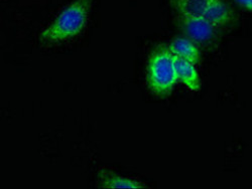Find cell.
I'll list each match as a JSON object with an SVG mask.
<instances>
[{
	"label": "cell",
	"mask_w": 252,
	"mask_h": 189,
	"mask_svg": "<svg viewBox=\"0 0 252 189\" xmlns=\"http://www.w3.org/2000/svg\"><path fill=\"white\" fill-rule=\"evenodd\" d=\"M93 0H75L39 35L44 44H58L79 35L85 28Z\"/></svg>",
	"instance_id": "cell-1"
},
{
	"label": "cell",
	"mask_w": 252,
	"mask_h": 189,
	"mask_svg": "<svg viewBox=\"0 0 252 189\" xmlns=\"http://www.w3.org/2000/svg\"><path fill=\"white\" fill-rule=\"evenodd\" d=\"M175 58L167 46L157 47L150 55L146 81L150 90L159 98L171 95L178 81Z\"/></svg>",
	"instance_id": "cell-2"
},
{
	"label": "cell",
	"mask_w": 252,
	"mask_h": 189,
	"mask_svg": "<svg viewBox=\"0 0 252 189\" xmlns=\"http://www.w3.org/2000/svg\"><path fill=\"white\" fill-rule=\"evenodd\" d=\"M180 27L185 37L197 46L211 44L216 38V29L204 16H180Z\"/></svg>",
	"instance_id": "cell-3"
},
{
	"label": "cell",
	"mask_w": 252,
	"mask_h": 189,
	"mask_svg": "<svg viewBox=\"0 0 252 189\" xmlns=\"http://www.w3.org/2000/svg\"><path fill=\"white\" fill-rule=\"evenodd\" d=\"M203 16L215 28H220L231 23L233 12L223 0H212Z\"/></svg>",
	"instance_id": "cell-4"
},
{
	"label": "cell",
	"mask_w": 252,
	"mask_h": 189,
	"mask_svg": "<svg viewBox=\"0 0 252 189\" xmlns=\"http://www.w3.org/2000/svg\"><path fill=\"white\" fill-rule=\"evenodd\" d=\"M98 179H99L98 186L101 188L140 189V188L148 187L146 186V184L143 182L137 181L135 179H130V178L120 176V175H118L112 171L106 170V169H100Z\"/></svg>",
	"instance_id": "cell-5"
},
{
	"label": "cell",
	"mask_w": 252,
	"mask_h": 189,
	"mask_svg": "<svg viewBox=\"0 0 252 189\" xmlns=\"http://www.w3.org/2000/svg\"><path fill=\"white\" fill-rule=\"evenodd\" d=\"M171 52L178 58L198 65L201 59L198 46L187 37H176L169 46Z\"/></svg>",
	"instance_id": "cell-6"
},
{
	"label": "cell",
	"mask_w": 252,
	"mask_h": 189,
	"mask_svg": "<svg viewBox=\"0 0 252 189\" xmlns=\"http://www.w3.org/2000/svg\"><path fill=\"white\" fill-rule=\"evenodd\" d=\"M175 66H176L178 81L184 83L189 90H191L193 92L200 91L201 81L195 65L191 64V62L189 61H186L184 59L176 57Z\"/></svg>",
	"instance_id": "cell-7"
},
{
	"label": "cell",
	"mask_w": 252,
	"mask_h": 189,
	"mask_svg": "<svg viewBox=\"0 0 252 189\" xmlns=\"http://www.w3.org/2000/svg\"><path fill=\"white\" fill-rule=\"evenodd\" d=\"M212 0H172L179 16H203Z\"/></svg>",
	"instance_id": "cell-8"
},
{
	"label": "cell",
	"mask_w": 252,
	"mask_h": 189,
	"mask_svg": "<svg viewBox=\"0 0 252 189\" xmlns=\"http://www.w3.org/2000/svg\"><path fill=\"white\" fill-rule=\"evenodd\" d=\"M234 2L243 9L252 12V0H234Z\"/></svg>",
	"instance_id": "cell-9"
}]
</instances>
